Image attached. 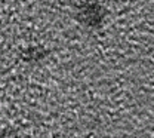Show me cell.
Returning <instances> with one entry per match:
<instances>
[{"mask_svg": "<svg viewBox=\"0 0 154 138\" xmlns=\"http://www.w3.org/2000/svg\"><path fill=\"white\" fill-rule=\"evenodd\" d=\"M107 17L105 8L98 2H85L76 11V20L86 28H99Z\"/></svg>", "mask_w": 154, "mask_h": 138, "instance_id": "1", "label": "cell"}, {"mask_svg": "<svg viewBox=\"0 0 154 138\" xmlns=\"http://www.w3.org/2000/svg\"><path fill=\"white\" fill-rule=\"evenodd\" d=\"M51 51L45 46H28L21 52V59L27 64H40L49 57Z\"/></svg>", "mask_w": 154, "mask_h": 138, "instance_id": "2", "label": "cell"}, {"mask_svg": "<svg viewBox=\"0 0 154 138\" xmlns=\"http://www.w3.org/2000/svg\"><path fill=\"white\" fill-rule=\"evenodd\" d=\"M0 138H19V134L14 128H5L0 132Z\"/></svg>", "mask_w": 154, "mask_h": 138, "instance_id": "3", "label": "cell"}]
</instances>
